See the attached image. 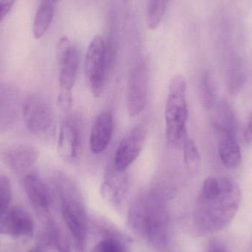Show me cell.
I'll list each match as a JSON object with an SVG mask.
<instances>
[{
  "instance_id": "1",
  "label": "cell",
  "mask_w": 252,
  "mask_h": 252,
  "mask_svg": "<svg viewBox=\"0 0 252 252\" xmlns=\"http://www.w3.org/2000/svg\"><path fill=\"white\" fill-rule=\"evenodd\" d=\"M241 202V191L236 181L227 176L207 178L194 210L195 229L200 234L224 229L236 216Z\"/></svg>"
},
{
  "instance_id": "2",
  "label": "cell",
  "mask_w": 252,
  "mask_h": 252,
  "mask_svg": "<svg viewBox=\"0 0 252 252\" xmlns=\"http://www.w3.org/2000/svg\"><path fill=\"white\" fill-rule=\"evenodd\" d=\"M168 189L157 188L137 197L129 207L127 222L133 233L156 249L164 248L170 237Z\"/></svg>"
},
{
  "instance_id": "3",
  "label": "cell",
  "mask_w": 252,
  "mask_h": 252,
  "mask_svg": "<svg viewBox=\"0 0 252 252\" xmlns=\"http://www.w3.org/2000/svg\"><path fill=\"white\" fill-rule=\"evenodd\" d=\"M53 182L61 201L65 227L75 241L86 248L88 215L82 192L75 181L62 172H56Z\"/></svg>"
},
{
  "instance_id": "4",
  "label": "cell",
  "mask_w": 252,
  "mask_h": 252,
  "mask_svg": "<svg viewBox=\"0 0 252 252\" xmlns=\"http://www.w3.org/2000/svg\"><path fill=\"white\" fill-rule=\"evenodd\" d=\"M116 44L112 37L95 35L86 54L84 72L94 97L103 94L116 58Z\"/></svg>"
},
{
  "instance_id": "5",
  "label": "cell",
  "mask_w": 252,
  "mask_h": 252,
  "mask_svg": "<svg viewBox=\"0 0 252 252\" xmlns=\"http://www.w3.org/2000/svg\"><path fill=\"white\" fill-rule=\"evenodd\" d=\"M186 93L185 78L179 75L173 76L169 84L164 111L166 139L172 145L182 144L188 137V106Z\"/></svg>"
},
{
  "instance_id": "6",
  "label": "cell",
  "mask_w": 252,
  "mask_h": 252,
  "mask_svg": "<svg viewBox=\"0 0 252 252\" xmlns=\"http://www.w3.org/2000/svg\"><path fill=\"white\" fill-rule=\"evenodd\" d=\"M57 59L59 66L58 104L63 111H67L73 103L72 88L78 77L81 62L78 46L72 44L67 37H62L58 43Z\"/></svg>"
},
{
  "instance_id": "7",
  "label": "cell",
  "mask_w": 252,
  "mask_h": 252,
  "mask_svg": "<svg viewBox=\"0 0 252 252\" xmlns=\"http://www.w3.org/2000/svg\"><path fill=\"white\" fill-rule=\"evenodd\" d=\"M25 125L32 134L43 140L53 139L56 131V117L50 102L39 94L28 97L24 104Z\"/></svg>"
},
{
  "instance_id": "8",
  "label": "cell",
  "mask_w": 252,
  "mask_h": 252,
  "mask_svg": "<svg viewBox=\"0 0 252 252\" xmlns=\"http://www.w3.org/2000/svg\"><path fill=\"white\" fill-rule=\"evenodd\" d=\"M84 129L78 117H67L61 125L58 139V153L66 162L78 161L82 154Z\"/></svg>"
},
{
  "instance_id": "9",
  "label": "cell",
  "mask_w": 252,
  "mask_h": 252,
  "mask_svg": "<svg viewBox=\"0 0 252 252\" xmlns=\"http://www.w3.org/2000/svg\"><path fill=\"white\" fill-rule=\"evenodd\" d=\"M24 188L32 209L43 225L55 220L53 195L44 181L36 175H28L24 179Z\"/></svg>"
},
{
  "instance_id": "10",
  "label": "cell",
  "mask_w": 252,
  "mask_h": 252,
  "mask_svg": "<svg viewBox=\"0 0 252 252\" xmlns=\"http://www.w3.org/2000/svg\"><path fill=\"white\" fill-rule=\"evenodd\" d=\"M148 91V68L139 63L132 69L127 88V109L130 117L142 113L146 105Z\"/></svg>"
},
{
  "instance_id": "11",
  "label": "cell",
  "mask_w": 252,
  "mask_h": 252,
  "mask_svg": "<svg viewBox=\"0 0 252 252\" xmlns=\"http://www.w3.org/2000/svg\"><path fill=\"white\" fill-rule=\"evenodd\" d=\"M146 139V129L142 125L134 126L120 142L114 159V167L119 171H126L143 149Z\"/></svg>"
},
{
  "instance_id": "12",
  "label": "cell",
  "mask_w": 252,
  "mask_h": 252,
  "mask_svg": "<svg viewBox=\"0 0 252 252\" xmlns=\"http://www.w3.org/2000/svg\"><path fill=\"white\" fill-rule=\"evenodd\" d=\"M38 158V151L30 144H0V161L16 173L28 170Z\"/></svg>"
},
{
  "instance_id": "13",
  "label": "cell",
  "mask_w": 252,
  "mask_h": 252,
  "mask_svg": "<svg viewBox=\"0 0 252 252\" xmlns=\"http://www.w3.org/2000/svg\"><path fill=\"white\" fill-rule=\"evenodd\" d=\"M0 234L16 238H30L34 234L31 215L20 207L9 209L0 217Z\"/></svg>"
},
{
  "instance_id": "14",
  "label": "cell",
  "mask_w": 252,
  "mask_h": 252,
  "mask_svg": "<svg viewBox=\"0 0 252 252\" xmlns=\"http://www.w3.org/2000/svg\"><path fill=\"white\" fill-rule=\"evenodd\" d=\"M128 176L126 171H119L114 167L104 177L100 188L102 196L115 208H119L124 204L128 193Z\"/></svg>"
},
{
  "instance_id": "15",
  "label": "cell",
  "mask_w": 252,
  "mask_h": 252,
  "mask_svg": "<svg viewBox=\"0 0 252 252\" xmlns=\"http://www.w3.org/2000/svg\"><path fill=\"white\" fill-rule=\"evenodd\" d=\"M115 122L112 112L103 111L94 121L90 137L91 151L94 154H100L106 151L113 136Z\"/></svg>"
},
{
  "instance_id": "16",
  "label": "cell",
  "mask_w": 252,
  "mask_h": 252,
  "mask_svg": "<svg viewBox=\"0 0 252 252\" xmlns=\"http://www.w3.org/2000/svg\"><path fill=\"white\" fill-rule=\"evenodd\" d=\"M19 97L10 86L0 84V134L14 125L19 115Z\"/></svg>"
},
{
  "instance_id": "17",
  "label": "cell",
  "mask_w": 252,
  "mask_h": 252,
  "mask_svg": "<svg viewBox=\"0 0 252 252\" xmlns=\"http://www.w3.org/2000/svg\"><path fill=\"white\" fill-rule=\"evenodd\" d=\"M216 133L218 134V151L222 163L227 168H236L242 160L236 133L223 130H216Z\"/></svg>"
},
{
  "instance_id": "18",
  "label": "cell",
  "mask_w": 252,
  "mask_h": 252,
  "mask_svg": "<svg viewBox=\"0 0 252 252\" xmlns=\"http://www.w3.org/2000/svg\"><path fill=\"white\" fill-rule=\"evenodd\" d=\"M126 238L109 227L103 231V238L95 244L92 252H130Z\"/></svg>"
},
{
  "instance_id": "19",
  "label": "cell",
  "mask_w": 252,
  "mask_h": 252,
  "mask_svg": "<svg viewBox=\"0 0 252 252\" xmlns=\"http://www.w3.org/2000/svg\"><path fill=\"white\" fill-rule=\"evenodd\" d=\"M55 10L56 7L40 3L34 19V38L39 39L44 36L53 22Z\"/></svg>"
},
{
  "instance_id": "20",
  "label": "cell",
  "mask_w": 252,
  "mask_h": 252,
  "mask_svg": "<svg viewBox=\"0 0 252 252\" xmlns=\"http://www.w3.org/2000/svg\"><path fill=\"white\" fill-rule=\"evenodd\" d=\"M200 94L203 106L211 109L216 104V87L214 78L210 72H206L201 78Z\"/></svg>"
},
{
  "instance_id": "21",
  "label": "cell",
  "mask_w": 252,
  "mask_h": 252,
  "mask_svg": "<svg viewBox=\"0 0 252 252\" xmlns=\"http://www.w3.org/2000/svg\"><path fill=\"white\" fill-rule=\"evenodd\" d=\"M169 0H149L147 10L148 28L155 30L159 26L165 14Z\"/></svg>"
},
{
  "instance_id": "22",
  "label": "cell",
  "mask_w": 252,
  "mask_h": 252,
  "mask_svg": "<svg viewBox=\"0 0 252 252\" xmlns=\"http://www.w3.org/2000/svg\"><path fill=\"white\" fill-rule=\"evenodd\" d=\"M245 81L244 72L239 63H235L229 69L227 75V87L229 93L236 95L242 90Z\"/></svg>"
},
{
  "instance_id": "23",
  "label": "cell",
  "mask_w": 252,
  "mask_h": 252,
  "mask_svg": "<svg viewBox=\"0 0 252 252\" xmlns=\"http://www.w3.org/2000/svg\"><path fill=\"white\" fill-rule=\"evenodd\" d=\"M183 147L184 161L187 167L190 169H195L198 167L201 161L199 151L196 145L192 139L188 137L182 143Z\"/></svg>"
},
{
  "instance_id": "24",
  "label": "cell",
  "mask_w": 252,
  "mask_h": 252,
  "mask_svg": "<svg viewBox=\"0 0 252 252\" xmlns=\"http://www.w3.org/2000/svg\"><path fill=\"white\" fill-rule=\"evenodd\" d=\"M11 185L7 176L0 174V217L10 209Z\"/></svg>"
},
{
  "instance_id": "25",
  "label": "cell",
  "mask_w": 252,
  "mask_h": 252,
  "mask_svg": "<svg viewBox=\"0 0 252 252\" xmlns=\"http://www.w3.org/2000/svg\"><path fill=\"white\" fill-rule=\"evenodd\" d=\"M16 0H0V24L4 20Z\"/></svg>"
},
{
  "instance_id": "26",
  "label": "cell",
  "mask_w": 252,
  "mask_h": 252,
  "mask_svg": "<svg viewBox=\"0 0 252 252\" xmlns=\"http://www.w3.org/2000/svg\"><path fill=\"white\" fill-rule=\"evenodd\" d=\"M207 252H230L229 249L220 241L214 240L209 244Z\"/></svg>"
},
{
  "instance_id": "27",
  "label": "cell",
  "mask_w": 252,
  "mask_h": 252,
  "mask_svg": "<svg viewBox=\"0 0 252 252\" xmlns=\"http://www.w3.org/2000/svg\"><path fill=\"white\" fill-rule=\"evenodd\" d=\"M244 137L249 144H252V112L249 118L247 128L244 132Z\"/></svg>"
},
{
  "instance_id": "28",
  "label": "cell",
  "mask_w": 252,
  "mask_h": 252,
  "mask_svg": "<svg viewBox=\"0 0 252 252\" xmlns=\"http://www.w3.org/2000/svg\"><path fill=\"white\" fill-rule=\"evenodd\" d=\"M50 247L48 246L42 245V244H38V247L32 249L28 252H51L50 250Z\"/></svg>"
},
{
  "instance_id": "29",
  "label": "cell",
  "mask_w": 252,
  "mask_h": 252,
  "mask_svg": "<svg viewBox=\"0 0 252 252\" xmlns=\"http://www.w3.org/2000/svg\"><path fill=\"white\" fill-rule=\"evenodd\" d=\"M59 0H41V4H47V5L53 6L56 7Z\"/></svg>"
}]
</instances>
